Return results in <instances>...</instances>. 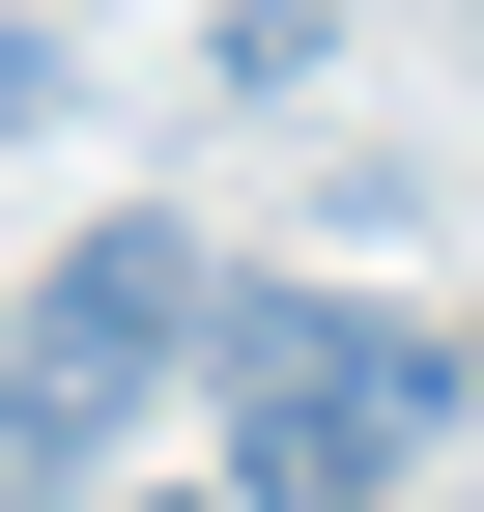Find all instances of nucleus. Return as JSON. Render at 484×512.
<instances>
[{"label": "nucleus", "instance_id": "1", "mask_svg": "<svg viewBox=\"0 0 484 512\" xmlns=\"http://www.w3.org/2000/svg\"><path fill=\"white\" fill-rule=\"evenodd\" d=\"M200 370H228V512H371L484 399V342H428L371 285H200Z\"/></svg>", "mask_w": 484, "mask_h": 512}, {"label": "nucleus", "instance_id": "2", "mask_svg": "<svg viewBox=\"0 0 484 512\" xmlns=\"http://www.w3.org/2000/svg\"><path fill=\"white\" fill-rule=\"evenodd\" d=\"M171 342H200V228H171V200H114V228H57V285L0 313V484H57V456H114Z\"/></svg>", "mask_w": 484, "mask_h": 512}, {"label": "nucleus", "instance_id": "3", "mask_svg": "<svg viewBox=\"0 0 484 512\" xmlns=\"http://www.w3.org/2000/svg\"><path fill=\"white\" fill-rule=\"evenodd\" d=\"M143 512H228V484H143Z\"/></svg>", "mask_w": 484, "mask_h": 512}]
</instances>
